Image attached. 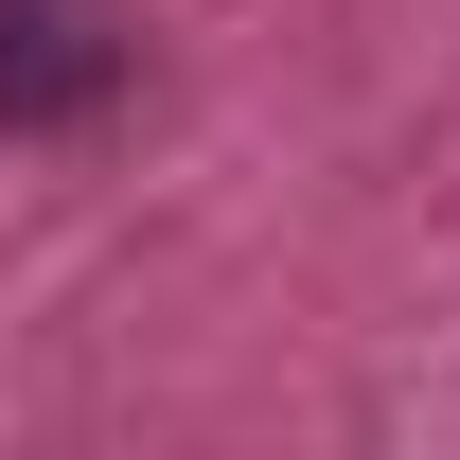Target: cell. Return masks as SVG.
<instances>
[{
    "mask_svg": "<svg viewBox=\"0 0 460 460\" xmlns=\"http://www.w3.org/2000/svg\"><path fill=\"white\" fill-rule=\"evenodd\" d=\"M124 18L107 0H0V142H71L124 107Z\"/></svg>",
    "mask_w": 460,
    "mask_h": 460,
    "instance_id": "1",
    "label": "cell"
}]
</instances>
